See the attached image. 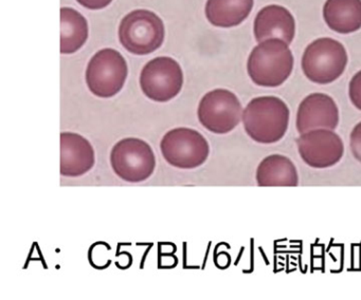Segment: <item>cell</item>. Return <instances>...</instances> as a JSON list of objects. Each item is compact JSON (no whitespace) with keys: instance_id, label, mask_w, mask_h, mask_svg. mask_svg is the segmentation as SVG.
I'll return each mask as SVG.
<instances>
[{"instance_id":"6da1fadb","label":"cell","mask_w":361,"mask_h":300,"mask_svg":"<svg viewBox=\"0 0 361 300\" xmlns=\"http://www.w3.org/2000/svg\"><path fill=\"white\" fill-rule=\"evenodd\" d=\"M288 106L280 97L257 96L243 111V125L248 137L259 144L281 141L288 130Z\"/></svg>"},{"instance_id":"7a4b0ae2","label":"cell","mask_w":361,"mask_h":300,"mask_svg":"<svg viewBox=\"0 0 361 300\" xmlns=\"http://www.w3.org/2000/svg\"><path fill=\"white\" fill-rule=\"evenodd\" d=\"M293 52L280 38H269L253 48L247 61L249 77L259 87L276 88L293 73Z\"/></svg>"},{"instance_id":"3957f363","label":"cell","mask_w":361,"mask_h":300,"mask_svg":"<svg viewBox=\"0 0 361 300\" xmlns=\"http://www.w3.org/2000/svg\"><path fill=\"white\" fill-rule=\"evenodd\" d=\"M348 53L341 42L331 37H321L306 46L302 56L304 75L318 85L335 82L345 71Z\"/></svg>"},{"instance_id":"277c9868","label":"cell","mask_w":361,"mask_h":300,"mask_svg":"<svg viewBox=\"0 0 361 300\" xmlns=\"http://www.w3.org/2000/svg\"><path fill=\"white\" fill-rule=\"evenodd\" d=\"M164 21L149 10L128 13L119 25V39L124 49L136 55H147L164 44Z\"/></svg>"},{"instance_id":"5b68a950","label":"cell","mask_w":361,"mask_h":300,"mask_svg":"<svg viewBox=\"0 0 361 300\" xmlns=\"http://www.w3.org/2000/svg\"><path fill=\"white\" fill-rule=\"evenodd\" d=\"M128 74V63L121 53L114 49H102L88 63L86 84L96 96L109 99L122 90Z\"/></svg>"},{"instance_id":"8992f818","label":"cell","mask_w":361,"mask_h":300,"mask_svg":"<svg viewBox=\"0 0 361 300\" xmlns=\"http://www.w3.org/2000/svg\"><path fill=\"white\" fill-rule=\"evenodd\" d=\"M111 165L116 175L130 183L145 181L153 175L156 158L149 144L138 137H126L115 144Z\"/></svg>"},{"instance_id":"52a82bcc","label":"cell","mask_w":361,"mask_h":300,"mask_svg":"<svg viewBox=\"0 0 361 300\" xmlns=\"http://www.w3.org/2000/svg\"><path fill=\"white\" fill-rule=\"evenodd\" d=\"M160 150L164 160L179 169H194L202 166L210 154L206 137L191 128L172 129L162 137Z\"/></svg>"},{"instance_id":"ba28073f","label":"cell","mask_w":361,"mask_h":300,"mask_svg":"<svg viewBox=\"0 0 361 300\" xmlns=\"http://www.w3.org/2000/svg\"><path fill=\"white\" fill-rule=\"evenodd\" d=\"M243 111L242 104L233 92L227 89H215L200 99L197 116L207 130L226 135L238 126Z\"/></svg>"},{"instance_id":"9c48e42d","label":"cell","mask_w":361,"mask_h":300,"mask_svg":"<svg viewBox=\"0 0 361 300\" xmlns=\"http://www.w3.org/2000/svg\"><path fill=\"white\" fill-rule=\"evenodd\" d=\"M183 86V69L171 57H156L141 71V90L152 101L159 103L171 101L180 93Z\"/></svg>"},{"instance_id":"30bf717a","label":"cell","mask_w":361,"mask_h":300,"mask_svg":"<svg viewBox=\"0 0 361 300\" xmlns=\"http://www.w3.org/2000/svg\"><path fill=\"white\" fill-rule=\"evenodd\" d=\"M295 144L302 160L312 168H329L343 158V142L331 129H314L301 133Z\"/></svg>"},{"instance_id":"8fae6325","label":"cell","mask_w":361,"mask_h":300,"mask_svg":"<svg viewBox=\"0 0 361 300\" xmlns=\"http://www.w3.org/2000/svg\"><path fill=\"white\" fill-rule=\"evenodd\" d=\"M339 124V109L333 97L325 93H312L300 103L295 127L298 132L314 129L335 130Z\"/></svg>"},{"instance_id":"7c38bea8","label":"cell","mask_w":361,"mask_h":300,"mask_svg":"<svg viewBox=\"0 0 361 300\" xmlns=\"http://www.w3.org/2000/svg\"><path fill=\"white\" fill-rule=\"evenodd\" d=\"M96 163L94 147L79 133H61V175L77 177L87 173Z\"/></svg>"},{"instance_id":"4fadbf2b","label":"cell","mask_w":361,"mask_h":300,"mask_svg":"<svg viewBox=\"0 0 361 300\" xmlns=\"http://www.w3.org/2000/svg\"><path fill=\"white\" fill-rule=\"evenodd\" d=\"M253 33L259 42L269 38H280L290 44L295 34V18L284 6L270 4L257 13Z\"/></svg>"},{"instance_id":"5bb4252c","label":"cell","mask_w":361,"mask_h":300,"mask_svg":"<svg viewBox=\"0 0 361 300\" xmlns=\"http://www.w3.org/2000/svg\"><path fill=\"white\" fill-rule=\"evenodd\" d=\"M255 180L261 187H295L299 185V173L293 161L286 156L270 154L257 166Z\"/></svg>"},{"instance_id":"9a60e30c","label":"cell","mask_w":361,"mask_h":300,"mask_svg":"<svg viewBox=\"0 0 361 300\" xmlns=\"http://www.w3.org/2000/svg\"><path fill=\"white\" fill-rule=\"evenodd\" d=\"M323 17L327 27L340 34H350L361 27V0H326Z\"/></svg>"},{"instance_id":"2e32d148","label":"cell","mask_w":361,"mask_h":300,"mask_svg":"<svg viewBox=\"0 0 361 300\" xmlns=\"http://www.w3.org/2000/svg\"><path fill=\"white\" fill-rule=\"evenodd\" d=\"M253 4V0H208L207 19L215 27H236L249 16Z\"/></svg>"},{"instance_id":"e0dca14e","label":"cell","mask_w":361,"mask_h":300,"mask_svg":"<svg viewBox=\"0 0 361 300\" xmlns=\"http://www.w3.org/2000/svg\"><path fill=\"white\" fill-rule=\"evenodd\" d=\"M61 53L73 54L79 51L88 38V23L85 17L75 8L61 10Z\"/></svg>"},{"instance_id":"ac0fdd59","label":"cell","mask_w":361,"mask_h":300,"mask_svg":"<svg viewBox=\"0 0 361 300\" xmlns=\"http://www.w3.org/2000/svg\"><path fill=\"white\" fill-rule=\"evenodd\" d=\"M348 96L353 105L361 111V70L350 80L348 85Z\"/></svg>"},{"instance_id":"d6986e66","label":"cell","mask_w":361,"mask_h":300,"mask_svg":"<svg viewBox=\"0 0 361 300\" xmlns=\"http://www.w3.org/2000/svg\"><path fill=\"white\" fill-rule=\"evenodd\" d=\"M350 148L354 158L361 164V122L350 132Z\"/></svg>"},{"instance_id":"ffe728a7","label":"cell","mask_w":361,"mask_h":300,"mask_svg":"<svg viewBox=\"0 0 361 300\" xmlns=\"http://www.w3.org/2000/svg\"><path fill=\"white\" fill-rule=\"evenodd\" d=\"M77 1L84 8L90 10H101L109 6L113 0H77Z\"/></svg>"}]
</instances>
